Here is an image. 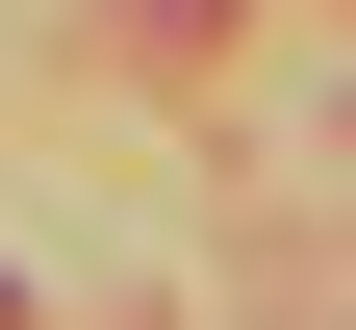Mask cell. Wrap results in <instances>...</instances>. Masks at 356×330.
Returning <instances> with one entry per match:
<instances>
[{"label":"cell","mask_w":356,"mask_h":330,"mask_svg":"<svg viewBox=\"0 0 356 330\" xmlns=\"http://www.w3.org/2000/svg\"><path fill=\"white\" fill-rule=\"evenodd\" d=\"M127 26H229V0H127Z\"/></svg>","instance_id":"1"}]
</instances>
